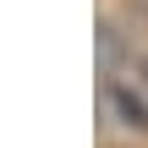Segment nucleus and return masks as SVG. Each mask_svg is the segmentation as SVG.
Returning <instances> with one entry per match:
<instances>
[{
	"label": "nucleus",
	"mask_w": 148,
	"mask_h": 148,
	"mask_svg": "<svg viewBox=\"0 0 148 148\" xmlns=\"http://www.w3.org/2000/svg\"><path fill=\"white\" fill-rule=\"evenodd\" d=\"M99 104H104V115L115 121V126H132V132H148V88L137 82H126V77H104V88H99Z\"/></svg>",
	"instance_id": "obj_1"
},
{
	"label": "nucleus",
	"mask_w": 148,
	"mask_h": 148,
	"mask_svg": "<svg viewBox=\"0 0 148 148\" xmlns=\"http://www.w3.org/2000/svg\"><path fill=\"white\" fill-rule=\"evenodd\" d=\"M143 88H148V60H143Z\"/></svg>",
	"instance_id": "obj_2"
}]
</instances>
